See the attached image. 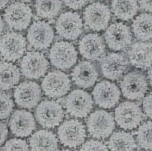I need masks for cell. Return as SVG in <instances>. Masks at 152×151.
I'll return each mask as SVG.
<instances>
[{"label":"cell","instance_id":"obj_35","mask_svg":"<svg viewBox=\"0 0 152 151\" xmlns=\"http://www.w3.org/2000/svg\"><path fill=\"white\" fill-rule=\"evenodd\" d=\"M8 131L6 124L0 121V145H2L6 141L8 137Z\"/></svg>","mask_w":152,"mask_h":151},{"label":"cell","instance_id":"obj_40","mask_svg":"<svg viewBox=\"0 0 152 151\" xmlns=\"http://www.w3.org/2000/svg\"><path fill=\"white\" fill-rule=\"evenodd\" d=\"M19 1L23 2V3H30V2H31L32 0H19Z\"/></svg>","mask_w":152,"mask_h":151},{"label":"cell","instance_id":"obj_18","mask_svg":"<svg viewBox=\"0 0 152 151\" xmlns=\"http://www.w3.org/2000/svg\"><path fill=\"white\" fill-rule=\"evenodd\" d=\"M129 63L124 55L110 52L102 59L100 64L101 73L109 80H118L127 71Z\"/></svg>","mask_w":152,"mask_h":151},{"label":"cell","instance_id":"obj_22","mask_svg":"<svg viewBox=\"0 0 152 151\" xmlns=\"http://www.w3.org/2000/svg\"><path fill=\"white\" fill-rule=\"evenodd\" d=\"M130 64L137 69L145 70L152 65V43L135 42L127 52Z\"/></svg>","mask_w":152,"mask_h":151},{"label":"cell","instance_id":"obj_30","mask_svg":"<svg viewBox=\"0 0 152 151\" xmlns=\"http://www.w3.org/2000/svg\"><path fill=\"white\" fill-rule=\"evenodd\" d=\"M14 103L11 95L0 91V120L8 118L13 110Z\"/></svg>","mask_w":152,"mask_h":151},{"label":"cell","instance_id":"obj_13","mask_svg":"<svg viewBox=\"0 0 152 151\" xmlns=\"http://www.w3.org/2000/svg\"><path fill=\"white\" fill-rule=\"evenodd\" d=\"M71 88V80L61 70H52L47 73L42 82L44 94L50 98H62Z\"/></svg>","mask_w":152,"mask_h":151},{"label":"cell","instance_id":"obj_41","mask_svg":"<svg viewBox=\"0 0 152 151\" xmlns=\"http://www.w3.org/2000/svg\"><path fill=\"white\" fill-rule=\"evenodd\" d=\"M100 1H108V0H100Z\"/></svg>","mask_w":152,"mask_h":151},{"label":"cell","instance_id":"obj_32","mask_svg":"<svg viewBox=\"0 0 152 151\" xmlns=\"http://www.w3.org/2000/svg\"><path fill=\"white\" fill-rule=\"evenodd\" d=\"M80 150H108V149L106 144L100 140H89L81 144Z\"/></svg>","mask_w":152,"mask_h":151},{"label":"cell","instance_id":"obj_38","mask_svg":"<svg viewBox=\"0 0 152 151\" xmlns=\"http://www.w3.org/2000/svg\"><path fill=\"white\" fill-rule=\"evenodd\" d=\"M4 29H5V24H4V20H3V18H2L1 16H0V36L3 34Z\"/></svg>","mask_w":152,"mask_h":151},{"label":"cell","instance_id":"obj_10","mask_svg":"<svg viewBox=\"0 0 152 151\" xmlns=\"http://www.w3.org/2000/svg\"><path fill=\"white\" fill-rule=\"evenodd\" d=\"M143 112L138 104L131 101L120 103L114 111V119L120 128L126 131L138 127L143 121Z\"/></svg>","mask_w":152,"mask_h":151},{"label":"cell","instance_id":"obj_5","mask_svg":"<svg viewBox=\"0 0 152 151\" xmlns=\"http://www.w3.org/2000/svg\"><path fill=\"white\" fill-rule=\"evenodd\" d=\"M35 117L42 127L53 129L60 125L65 117L61 104L54 100H43L37 106Z\"/></svg>","mask_w":152,"mask_h":151},{"label":"cell","instance_id":"obj_3","mask_svg":"<svg viewBox=\"0 0 152 151\" xmlns=\"http://www.w3.org/2000/svg\"><path fill=\"white\" fill-rule=\"evenodd\" d=\"M66 112L75 118H84L91 113L94 101L91 94L83 89H75L64 100Z\"/></svg>","mask_w":152,"mask_h":151},{"label":"cell","instance_id":"obj_1","mask_svg":"<svg viewBox=\"0 0 152 151\" xmlns=\"http://www.w3.org/2000/svg\"><path fill=\"white\" fill-rule=\"evenodd\" d=\"M89 136L96 139H106L112 135L116 127L113 114L104 110H96L89 114L86 121Z\"/></svg>","mask_w":152,"mask_h":151},{"label":"cell","instance_id":"obj_36","mask_svg":"<svg viewBox=\"0 0 152 151\" xmlns=\"http://www.w3.org/2000/svg\"><path fill=\"white\" fill-rule=\"evenodd\" d=\"M138 4L142 10L152 12V0H138Z\"/></svg>","mask_w":152,"mask_h":151},{"label":"cell","instance_id":"obj_7","mask_svg":"<svg viewBox=\"0 0 152 151\" xmlns=\"http://www.w3.org/2000/svg\"><path fill=\"white\" fill-rule=\"evenodd\" d=\"M112 18L109 7L101 2H95L85 7L83 19L88 29L102 31L108 27Z\"/></svg>","mask_w":152,"mask_h":151},{"label":"cell","instance_id":"obj_9","mask_svg":"<svg viewBox=\"0 0 152 151\" xmlns=\"http://www.w3.org/2000/svg\"><path fill=\"white\" fill-rule=\"evenodd\" d=\"M32 10L23 2H14L6 8L4 13V22L14 31H24L30 26Z\"/></svg>","mask_w":152,"mask_h":151},{"label":"cell","instance_id":"obj_15","mask_svg":"<svg viewBox=\"0 0 152 151\" xmlns=\"http://www.w3.org/2000/svg\"><path fill=\"white\" fill-rule=\"evenodd\" d=\"M55 37L53 27L45 21H36L27 31V40L29 45L38 50L49 48Z\"/></svg>","mask_w":152,"mask_h":151},{"label":"cell","instance_id":"obj_37","mask_svg":"<svg viewBox=\"0 0 152 151\" xmlns=\"http://www.w3.org/2000/svg\"><path fill=\"white\" fill-rule=\"evenodd\" d=\"M147 77H148L149 83H150L151 86L152 87V65L149 68V70L147 72Z\"/></svg>","mask_w":152,"mask_h":151},{"label":"cell","instance_id":"obj_28","mask_svg":"<svg viewBox=\"0 0 152 151\" xmlns=\"http://www.w3.org/2000/svg\"><path fill=\"white\" fill-rule=\"evenodd\" d=\"M35 11L43 19H53L62 9V0H36Z\"/></svg>","mask_w":152,"mask_h":151},{"label":"cell","instance_id":"obj_33","mask_svg":"<svg viewBox=\"0 0 152 151\" xmlns=\"http://www.w3.org/2000/svg\"><path fill=\"white\" fill-rule=\"evenodd\" d=\"M89 0H63L65 5L72 10H80L85 7Z\"/></svg>","mask_w":152,"mask_h":151},{"label":"cell","instance_id":"obj_24","mask_svg":"<svg viewBox=\"0 0 152 151\" xmlns=\"http://www.w3.org/2000/svg\"><path fill=\"white\" fill-rule=\"evenodd\" d=\"M21 79V72L18 66L11 62L0 63V89L10 90L18 85Z\"/></svg>","mask_w":152,"mask_h":151},{"label":"cell","instance_id":"obj_27","mask_svg":"<svg viewBox=\"0 0 152 151\" xmlns=\"http://www.w3.org/2000/svg\"><path fill=\"white\" fill-rule=\"evenodd\" d=\"M107 149L110 150H135L137 145L132 134L122 131L112 133L107 143Z\"/></svg>","mask_w":152,"mask_h":151},{"label":"cell","instance_id":"obj_23","mask_svg":"<svg viewBox=\"0 0 152 151\" xmlns=\"http://www.w3.org/2000/svg\"><path fill=\"white\" fill-rule=\"evenodd\" d=\"M58 138L50 131L40 130L35 132L29 139L31 150H57Z\"/></svg>","mask_w":152,"mask_h":151},{"label":"cell","instance_id":"obj_8","mask_svg":"<svg viewBox=\"0 0 152 151\" xmlns=\"http://www.w3.org/2000/svg\"><path fill=\"white\" fill-rule=\"evenodd\" d=\"M55 28L56 33L61 38L69 41H75L84 31L83 20L78 12L66 11L59 16Z\"/></svg>","mask_w":152,"mask_h":151},{"label":"cell","instance_id":"obj_34","mask_svg":"<svg viewBox=\"0 0 152 151\" xmlns=\"http://www.w3.org/2000/svg\"><path fill=\"white\" fill-rule=\"evenodd\" d=\"M143 111L145 115L152 119V92L149 93L148 94L143 98Z\"/></svg>","mask_w":152,"mask_h":151},{"label":"cell","instance_id":"obj_29","mask_svg":"<svg viewBox=\"0 0 152 151\" xmlns=\"http://www.w3.org/2000/svg\"><path fill=\"white\" fill-rule=\"evenodd\" d=\"M139 146L145 150H152V121L141 124L136 132Z\"/></svg>","mask_w":152,"mask_h":151},{"label":"cell","instance_id":"obj_12","mask_svg":"<svg viewBox=\"0 0 152 151\" xmlns=\"http://www.w3.org/2000/svg\"><path fill=\"white\" fill-rule=\"evenodd\" d=\"M20 71L29 80H39L46 74L50 63L45 55L39 51H29L22 57Z\"/></svg>","mask_w":152,"mask_h":151},{"label":"cell","instance_id":"obj_19","mask_svg":"<svg viewBox=\"0 0 152 151\" xmlns=\"http://www.w3.org/2000/svg\"><path fill=\"white\" fill-rule=\"evenodd\" d=\"M79 51L82 57L86 60L99 61L105 55L106 43L98 33H88L80 40Z\"/></svg>","mask_w":152,"mask_h":151},{"label":"cell","instance_id":"obj_26","mask_svg":"<svg viewBox=\"0 0 152 151\" xmlns=\"http://www.w3.org/2000/svg\"><path fill=\"white\" fill-rule=\"evenodd\" d=\"M132 30L135 37L141 42L152 40V14L141 13L133 20Z\"/></svg>","mask_w":152,"mask_h":151},{"label":"cell","instance_id":"obj_16","mask_svg":"<svg viewBox=\"0 0 152 151\" xmlns=\"http://www.w3.org/2000/svg\"><path fill=\"white\" fill-rule=\"evenodd\" d=\"M92 95L97 106L103 109H112L120 100L121 90L113 82L103 80L95 85Z\"/></svg>","mask_w":152,"mask_h":151},{"label":"cell","instance_id":"obj_39","mask_svg":"<svg viewBox=\"0 0 152 151\" xmlns=\"http://www.w3.org/2000/svg\"><path fill=\"white\" fill-rule=\"evenodd\" d=\"M9 0H0V11L3 10L8 5Z\"/></svg>","mask_w":152,"mask_h":151},{"label":"cell","instance_id":"obj_14","mask_svg":"<svg viewBox=\"0 0 152 151\" xmlns=\"http://www.w3.org/2000/svg\"><path fill=\"white\" fill-rule=\"evenodd\" d=\"M104 42L109 49L120 51L129 47L132 42V32L126 24L122 22L114 23L107 27Z\"/></svg>","mask_w":152,"mask_h":151},{"label":"cell","instance_id":"obj_21","mask_svg":"<svg viewBox=\"0 0 152 151\" xmlns=\"http://www.w3.org/2000/svg\"><path fill=\"white\" fill-rule=\"evenodd\" d=\"M12 135L17 137H27L37 127L36 119L30 112L26 110H16L12 114L8 122Z\"/></svg>","mask_w":152,"mask_h":151},{"label":"cell","instance_id":"obj_6","mask_svg":"<svg viewBox=\"0 0 152 151\" xmlns=\"http://www.w3.org/2000/svg\"><path fill=\"white\" fill-rule=\"evenodd\" d=\"M27 41L21 33L9 31L0 37V56L4 61L15 62L23 56Z\"/></svg>","mask_w":152,"mask_h":151},{"label":"cell","instance_id":"obj_2","mask_svg":"<svg viewBox=\"0 0 152 151\" xmlns=\"http://www.w3.org/2000/svg\"><path fill=\"white\" fill-rule=\"evenodd\" d=\"M57 136L63 146L77 148L86 139V128L78 119H69L62 121L57 130Z\"/></svg>","mask_w":152,"mask_h":151},{"label":"cell","instance_id":"obj_11","mask_svg":"<svg viewBox=\"0 0 152 151\" xmlns=\"http://www.w3.org/2000/svg\"><path fill=\"white\" fill-rule=\"evenodd\" d=\"M121 93L129 100H141L148 90V82L144 74L138 70L129 72L120 82Z\"/></svg>","mask_w":152,"mask_h":151},{"label":"cell","instance_id":"obj_4","mask_svg":"<svg viewBox=\"0 0 152 151\" xmlns=\"http://www.w3.org/2000/svg\"><path fill=\"white\" fill-rule=\"evenodd\" d=\"M49 59L54 67L61 70H68L76 64L78 52L72 43L59 41L50 50Z\"/></svg>","mask_w":152,"mask_h":151},{"label":"cell","instance_id":"obj_31","mask_svg":"<svg viewBox=\"0 0 152 151\" xmlns=\"http://www.w3.org/2000/svg\"><path fill=\"white\" fill-rule=\"evenodd\" d=\"M3 150H29V145L26 140L22 139H11L8 140L2 149Z\"/></svg>","mask_w":152,"mask_h":151},{"label":"cell","instance_id":"obj_20","mask_svg":"<svg viewBox=\"0 0 152 151\" xmlns=\"http://www.w3.org/2000/svg\"><path fill=\"white\" fill-rule=\"evenodd\" d=\"M99 74L94 64L89 61H82L74 67L71 80L77 87L90 88L98 81Z\"/></svg>","mask_w":152,"mask_h":151},{"label":"cell","instance_id":"obj_25","mask_svg":"<svg viewBox=\"0 0 152 151\" xmlns=\"http://www.w3.org/2000/svg\"><path fill=\"white\" fill-rule=\"evenodd\" d=\"M111 9L114 16L122 21H129L139 11L138 0H112Z\"/></svg>","mask_w":152,"mask_h":151},{"label":"cell","instance_id":"obj_17","mask_svg":"<svg viewBox=\"0 0 152 151\" xmlns=\"http://www.w3.org/2000/svg\"><path fill=\"white\" fill-rule=\"evenodd\" d=\"M13 97L19 107L32 109L41 102L42 97L40 85L33 81H25L16 87Z\"/></svg>","mask_w":152,"mask_h":151}]
</instances>
